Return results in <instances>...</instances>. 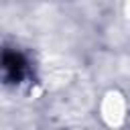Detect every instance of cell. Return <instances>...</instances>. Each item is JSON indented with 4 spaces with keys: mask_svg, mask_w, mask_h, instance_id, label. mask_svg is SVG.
I'll return each instance as SVG.
<instances>
[{
    "mask_svg": "<svg viewBox=\"0 0 130 130\" xmlns=\"http://www.w3.org/2000/svg\"><path fill=\"white\" fill-rule=\"evenodd\" d=\"M130 104L120 89H108L98 102V118L108 130H118L128 122Z\"/></svg>",
    "mask_w": 130,
    "mask_h": 130,
    "instance_id": "cell-1",
    "label": "cell"
}]
</instances>
